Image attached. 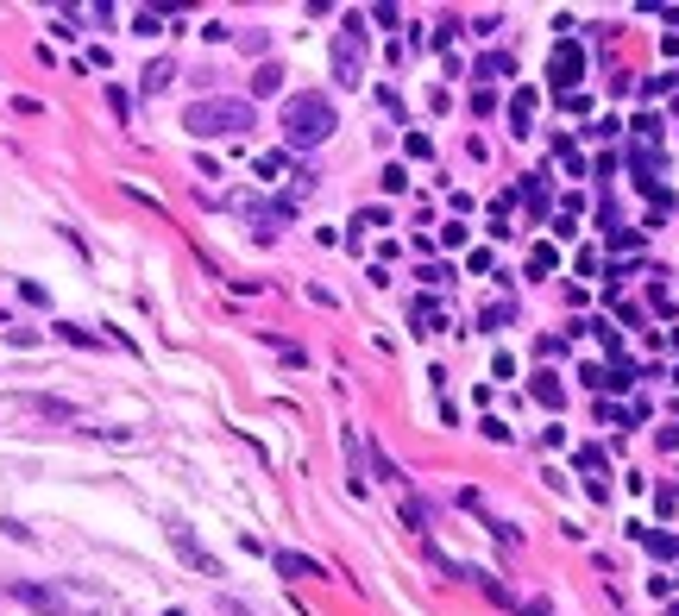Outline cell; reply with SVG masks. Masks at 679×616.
I'll list each match as a JSON object with an SVG mask.
<instances>
[{
	"label": "cell",
	"mask_w": 679,
	"mask_h": 616,
	"mask_svg": "<svg viewBox=\"0 0 679 616\" xmlns=\"http://www.w3.org/2000/svg\"><path fill=\"white\" fill-rule=\"evenodd\" d=\"M277 126H284V145H290V152H315V145H327V139H333V126H340L333 95H321V89L290 95L284 113H277Z\"/></svg>",
	"instance_id": "6da1fadb"
},
{
	"label": "cell",
	"mask_w": 679,
	"mask_h": 616,
	"mask_svg": "<svg viewBox=\"0 0 679 616\" xmlns=\"http://www.w3.org/2000/svg\"><path fill=\"white\" fill-rule=\"evenodd\" d=\"M258 113L252 101H233V95H201L183 107V132L189 139H239V132H252Z\"/></svg>",
	"instance_id": "7a4b0ae2"
},
{
	"label": "cell",
	"mask_w": 679,
	"mask_h": 616,
	"mask_svg": "<svg viewBox=\"0 0 679 616\" xmlns=\"http://www.w3.org/2000/svg\"><path fill=\"white\" fill-rule=\"evenodd\" d=\"M333 82H340V89H359V82H365V19H359V13L340 19V38H333Z\"/></svg>",
	"instance_id": "3957f363"
},
{
	"label": "cell",
	"mask_w": 679,
	"mask_h": 616,
	"mask_svg": "<svg viewBox=\"0 0 679 616\" xmlns=\"http://www.w3.org/2000/svg\"><path fill=\"white\" fill-rule=\"evenodd\" d=\"M164 534H170V547L183 554V566H195V573H208V579H221V560L208 554V547L195 541V528L189 522H164Z\"/></svg>",
	"instance_id": "277c9868"
},
{
	"label": "cell",
	"mask_w": 679,
	"mask_h": 616,
	"mask_svg": "<svg viewBox=\"0 0 679 616\" xmlns=\"http://www.w3.org/2000/svg\"><path fill=\"white\" fill-rule=\"evenodd\" d=\"M548 76H554V89H560V95H573V89H579V76H585V44L560 38V44H554V57H548Z\"/></svg>",
	"instance_id": "5b68a950"
},
{
	"label": "cell",
	"mask_w": 679,
	"mask_h": 616,
	"mask_svg": "<svg viewBox=\"0 0 679 616\" xmlns=\"http://www.w3.org/2000/svg\"><path fill=\"white\" fill-rule=\"evenodd\" d=\"M7 591H13V604H26V610H38V616H63V610H70V604H63V591L32 585V579H13Z\"/></svg>",
	"instance_id": "8992f818"
},
{
	"label": "cell",
	"mask_w": 679,
	"mask_h": 616,
	"mask_svg": "<svg viewBox=\"0 0 679 616\" xmlns=\"http://www.w3.org/2000/svg\"><path fill=\"white\" fill-rule=\"evenodd\" d=\"M270 566H277L284 579H327V566H321V560H308V554H290V547H277V554H270Z\"/></svg>",
	"instance_id": "52a82bcc"
},
{
	"label": "cell",
	"mask_w": 679,
	"mask_h": 616,
	"mask_svg": "<svg viewBox=\"0 0 679 616\" xmlns=\"http://www.w3.org/2000/svg\"><path fill=\"white\" fill-rule=\"evenodd\" d=\"M629 534L648 547L654 560H679V534H660V528H642V522H629Z\"/></svg>",
	"instance_id": "ba28073f"
},
{
	"label": "cell",
	"mask_w": 679,
	"mask_h": 616,
	"mask_svg": "<svg viewBox=\"0 0 679 616\" xmlns=\"http://www.w3.org/2000/svg\"><path fill=\"white\" fill-rule=\"evenodd\" d=\"M516 195L528 201V208H535V214H548V170H528V176L516 183Z\"/></svg>",
	"instance_id": "9c48e42d"
},
{
	"label": "cell",
	"mask_w": 679,
	"mask_h": 616,
	"mask_svg": "<svg viewBox=\"0 0 679 616\" xmlns=\"http://www.w3.org/2000/svg\"><path fill=\"white\" fill-rule=\"evenodd\" d=\"M528 120H535V89H516V95H510V132H522V139H528V132H535Z\"/></svg>",
	"instance_id": "30bf717a"
},
{
	"label": "cell",
	"mask_w": 679,
	"mask_h": 616,
	"mask_svg": "<svg viewBox=\"0 0 679 616\" xmlns=\"http://www.w3.org/2000/svg\"><path fill=\"white\" fill-rule=\"evenodd\" d=\"M535 402H541V409H560V402H566V390H560L554 371H535Z\"/></svg>",
	"instance_id": "8fae6325"
},
{
	"label": "cell",
	"mask_w": 679,
	"mask_h": 616,
	"mask_svg": "<svg viewBox=\"0 0 679 616\" xmlns=\"http://www.w3.org/2000/svg\"><path fill=\"white\" fill-rule=\"evenodd\" d=\"M176 82V63L170 57H158V63H145V95H164Z\"/></svg>",
	"instance_id": "7c38bea8"
},
{
	"label": "cell",
	"mask_w": 679,
	"mask_h": 616,
	"mask_svg": "<svg viewBox=\"0 0 679 616\" xmlns=\"http://www.w3.org/2000/svg\"><path fill=\"white\" fill-rule=\"evenodd\" d=\"M573 465L585 472V485H604V447H579V453H573Z\"/></svg>",
	"instance_id": "4fadbf2b"
},
{
	"label": "cell",
	"mask_w": 679,
	"mask_h": 616,
	"mask_svg": "<svg viewBox=\"0 0 679 616\" xmlns=\"http://www.w3.org/2000/svg\"><path fill=\"white\" fill-rule=\"evenodd\" d=\"M284 89V63H258L252 70V95H277Z\"/></svg>",
	"instance_id": "5bb4252c"
},
{
	"label": "cell",
	"mask_w": 679,
	"mask_h": 616,
	"mask_svg": "<svg viewBox=\"0 0 679 616\" xmlns=\"http://www.w3.org/2000/svg\"><path fill=\"white\" fill-rule=\"evenodd\" d=\"M32 409L51 422H76V402H63V396H32Z\"/></svg>",
	"instance_id": "9a60e30c"
},
{
	"label": "cell",
	"mask_w": 679,
	"mask_h": 616,
	"mask_svg": "<svg viewBox=\"0 0 679 616\" xmlns=\"http://www.w3.org/2000/svg\"><path fill=\"white\" fill-rule=\"evenodd\" d=\"M510 70H516V63H510L503 51H491V57H479V70H472V76H485V82H503Z\"/></svg>",
	"instance_id": "2e32d148"
},
{
	"label": "cell",
	"mask_w": 679,
	"mask_h": 616,
	"mask_svg": "<svg viewBox=\"0 0 679 616\" xmlns=\"http://www.w3.org/2000/svg\"><path fill=\"white\" fill-rule=\"evenodd\" d=\"M516 321V302H491V308H479V327L485 333H497V327H510Z\"/></svg>",
	"instance_id": "e0dca14e"
},
{
	"label": "cell",
	"mask_w": 679,
	"mask_h": 616,
	"mask_svg": "<svg viewBox=\"0 0 679 616\" xmlns=\"http://www.w3.org/2000/svg\"><path fill=\"white\" fill-rule=\"evenodd\" d=\"M554 264H560V252H554V246H535V252H528V277H548Z\"/></svg>",
	"instance_id": "ac0fdd59"
},
{
	"label": "cell",
	"mask_w": 679,
	"mask_h": 616,
	"mask_svg": "<svg viewBox=\"0 0 679 616\" xmlns=\"http://www.w3.org/2000/svg\"><path fill=\"white\" fill-rule=\"evenodd\" d=\"M57 339H70V347H101V333H89L76 321H57Z\"/></svg>",
	"instance_id": "d6986e66"
},
{
	"label": "cell",
	"mask_w": 679,
	"mask_h": 616,
	"mask_svg": "<svg viewBox=\"0 0 679 616\" xmlns=\"http://www.w3.org/2000/svg\"><path fill=\"white\" fill-rule=\"evenodd\" d=\"M410 321H416V327H422V333H434V327H441V308H434V302H428V296H422V302H416V308H410Z\"/></svg>",
	"instance_id": "ffe728a7"
},
{
	"label": "cell",
	"mask_w": 679,
	"mask_h": 616,
	"mask_svg": "<svg viewBox=\"0 0 679 616\" xmlns=\"http://www.w3.org/2000/svg\"><path fill=\"white\" fill-rule=\"evenodd\" d=\"M132 32H139V38H158V32H164V19H158L152 7H139V13H132Z\"/></svg>",
	"instance_id": "44dd1931"
},
{
	"label": "cell",
	"mask_w": 679,
	"mask_h": 616,
	"mask_svg": "<svg viewBox=\"0 0 679 616\" xmlns=\"http://www.w3.org/2000/svg\"><path fill=\"white\" fill-rule=\"evenodd\" d=\"M378 183H384V195H402V189H410V170H402V164H384Z\"/></svg>",
	"instance_id": "7402d4cb"
},
{
	"label": "cell",
	"mask_w": 679,
	"mask_h": 616,
	"mask_svg": "<svg viewBox=\"0 0 679 616\" xmlns=\"http://www.w3.org/2000/svg\"><path fill=\"white\" fill-rule=\"evenodd\" d=\"M554 152H560V164H566V170H573V176H585V158H579V145H573V139H560V145H554Z\"/></svg>",
	"instance_id": "603a6c76"
},
{
	"label": "cell",
	"mask_w": 679,
	"mask_h": 616,
	"mask_svg": "<svg viewBox=\"0 0 679 616\" xmlns=\"http://www.w3.org/2000/svg\"><path fill=\"white\" fill-rule=\"evenodd\" d=\"M636 139H642V145L660 139V113H636Z\"/></svg>",
	"instance_id": "cb8c5ba5"
},
{
	"label": "cell",
	"mask_w": 679,
	"mask_h": 616,
	"mask_svg": "<svg viewBox=\"0 0 679 616\" xmlns=\"http://www.w3.org/2000/svg\"><path fill=\"white\" fill-rule=\"evenodd\" d=\"M284 170H290L284 152H264V158H258V176H284Z\"/></svg>",
	"instance_id": "d4e9b609"
},
{
	"label": "cell",
	"mask_w": 679,
	"mask_h": 616,
	"mask_svg": "<svg viewBox=\"0 0 679 616\" xmlns=\"http://www.w3.org/2000/svg\"><path fill=\"white\" fill-rule=\"evenodd\" d=\"M472 270H479V277H497V258H491V246H479V252H472Z\"/></svg>",
	"instance_id": "484cf974"
},
{
	"label": "cell",
	"mask_w": 679,
	"mask_h": 616,
	"mask_svg": "<svg viewBox=\"0 0 679 616\" xmlns=\"http://www.w3.org/2000/svg\"><path fill=\"white\" fill-rule=\"evenodd\" d=\"M107 107H113V120H126V113H132V95H126V89H107Z\"/></svg>",
	"instance_id": "4316f807"
},
{
	"label": "cell",
	"mask_w": 679,
	"mask_h": 616,
	"mask_svg": "<svg viewBox=\"0 0 679 616\" xmlns=\"http://www.w3.org/2000/svg\"><path fill=\"white\" fill-rule=\"evenodd\" d=\"M447 277H453V264H441V258H434V264H422V284H447Z\"/></svg>",
	"instance_id": "83f0119b"
},
{
	"label": "cell",
	"mask_w": 679,
	"mask_h": 616,
	"mask_svg": "<svg viewBox=\"0 0 679 616\" xmlns=\"http://www.w3.org/2000/svg\"><path fill=\"white\" fill-rule=\"evenodd\" d=\"M410 158H434V139H428V132H410Z\"/></svg>",
	"instance_id": "f1b7e54d"
},
{
	"label": "cell",
	"mask_w": 679,
	"mask_h": 616,
	"mask_svg": "<svg viewBox=\"0 0 679 616\" xmlns=\"http://www.w3.org/2000/svg\"><path fill=\"white\" fill-rule=\"evenodd\" d=\"M353 227H390V208H365V214H359Z\"/></svg>",
	"instance_id": "f546056e"
},
{
	"label": "cell",
	"mask_w": 679,
	"mask_h": 616,
	"mask_svg": "<svg viewBox=\"0 0 679 616\" xmlns=\"http://www.w3.org/2000/svg\"><path fill=\"white\" fill-rule=\"evenodd\" d=\"M227 616H252V610H246V604H227Z\"/></svg>",
	"instance_id": "4dcf8cb0"
},
{
	"label": "cell",
	"mask_w": 679,
	"mask_h": 616,
	"mask_svg": "<svg viewBox=\"0 0 679 616\" xmlns=\"http://www.w3.org/2000/svg\"><path fill=\"white\" fill-rule=\"evenodd\" d=\"M164 616H183V610H164Z\"/></svg>",
	"instance_id": "1f68e13d"
},
{
	"label": "cell",
	"mask_w": 679,
	"mask_h": 616,
	"mask_svg": "<svg viewBox=\"0 0 679 616\" xmlns=\"http://www.w3.org/2000/svg\"><path fill=\"white\" fill-rule=\"evenodd\" d=\"M673 113H679V101H673Z\"/></svg>",
	"instance_id": "d6a6232c"
}]
</instances>
